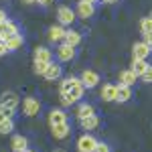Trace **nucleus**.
Listing matches in <instances>:
<instances>
[{"label": "nucleus", "instance_id": "obj_5", "mask_svg": "<svg viewBox=\"0 0 152 152\" xmlns=\"http://www.w3.org/2000/svg\"><path fill=\"white\" fill-rule=\"evenodd\" d=\"M57 20L59 24H63V26H67L75 20V12L71 10L69 6H59L57 8Z\"/></svg>", "mask_w": 152, "mask_h": 152}, {"label": "nucleus", "instance_id": "obj_37", "mask_svg": "<svg viewBox=\"0 0 152 152\" xmlns=\"http://www.w3.org/2000/svg\"><path fill=\"white\" fill-rule=\"evenodd\" d=\"M85 2H91V4H95V0H85Z\"/></svg>", "mask_w": 152, "mask_h": 152}, {"label": "nucleus", "instance_id": "obj_8", "mask_svg": "<svg viewBox=\"0 0 152 152\" xmlns=\"http://www.w3.org/2000/svg\"><path fill=\"white\" fill-rule=\"evenodd\" d=\"M150 53H152L150 47H148L144 41H140V43H134V47H132V59H134V61H136V59H146Z\"/></svg>", "mask_w": 152, "mask_h": 152}, {"label": "nucleus", "instance_id": "obj_32", "mask_svg": "<svg viewBox=\"0 0 152 152\" xmlns=\"http://www.w3.org/2000/svg\"><path fill=\"white\" fill-rule=\"evenodd\" d=\"M144 39H142V41H144V43H146V45H148V47H150V51H152V33H144Z\"/></svg>", "mask_w": 152, "mask_h": 152}, {"label": "nucleus", "instance_id": "obj_34", "mask_svg": "<svg viewBox=\"0 0 152 152\" xmlns=\"http://www.w3.org/2000/svg\"><path fill=\"white\" fill-rule=\"evenodd\" d=\"M39 2H41V4H43V6H49V4H51V2H53V0H39Z\"/></svg>", "mask_w": 152, "mask_h": 152}, {"label": "nucleus", "instance_id": "obj_29", "mask_svg": "<svg viewBox=\"0 0 152 152\" xmlns=\"http://www.w3.org/2000/svg\"><path fill=\"white\" fill-rule=\"evenodd\" d=\"M94 152H110V146H107L105 142H97V146H95Z\"/></svg>", "mask_w": 152, "mask_h": 152}, {"label": "nucleus", "instance_id": "obj_22", "mask_svg": "<svg viewBox=\"0 0 152 152\" xmlns=\"http://www.w3.org/2000/svg\"><path fill=\"white\" fill-rule=\"evenodd\" d=\"M6 45H8V49L10 51H16V49H20L24 45V39H23V35L18 33V35H12V37H8L6 39Z\"/></svg>", "mask_w": 152, "mask_h": 152}, {"label": "nucleus", "instance_id": "obj_6", "mask_svg": "<svg viewBox=\"0 0 152 152\" xmlns=\"http://www.w3.org/2000/svg\"><path fill=\"white\" fill-rule=\"evenodd\" d=\"M51 134H53L55 140H65V138L71 134V126L67 124V122L57 124V126H51Z\"/></svg>", "mask_w": 152, "mask_h": 152}, {"label": "nucleus", "instance_id": "obj_27", "mask_svg": "<svg viewBox=\"0 0 152 152\" xmlns=\"http://www.w3.org/2000/svg\"><path fill=\"white\" fill-rule=\"evenodd\" d=\"M59 102H61V105H63V107H71V105L75 104L77 99H75V97H71V95H61V99H59Z\"/></svg>", "mask_w": 152, "mask_h": 152}, {"label": "nucleus", "instance_id": "obj_17", "mask_svg": "<svg viewBox=\"0 0 152 152\" xmlns=\"http://www.w3.org/2000/svg\"><path fill=\"white\" fill-rule=\"evenodd\" d=\"M91 114H95V110H94V105L87 104V102L79 104V105H77V110H75V118H77V120H83V118L91 116Z\"/></svg>", "mask_w": 152, "mask_h": 152}, {"label": "nucleus", "instance_id": "obj_28", "mask_svg": "<svg viewBox=\"0 0 152 152\" xmlns=\"http://www.w3.org/2000/svg\"><path fill=\"white\" fill-rule=\"evenodd\" d=\"M142 81H144V83H152V65L146 69V73L142 75Z\"/></svg>", "mask_w": 152, "mask_h": 152}, {"label": "nucleus", "instance_id": "obj_15", "mask_svg": "<svg viewBox=\"0 0 152 152\" xmlns=\"http://www.w3.org/2000/svg\"><path fill=\"white\" fill-rule=\"evenodd\" d=\"M10 148H12L14 152H24L26 148H28V140H26L24 136H20V134H16V136H12Z\"/></svg>", "mask_w": 152, "mask_h": 152}, {"label": "nucleus", "instance_id": "obj_19", "mask_svg": "<svg viewBox=\"0 0 152 152\" xmlns=\"http://www.w3.org/2000/svg\"><path fill=\"white\" fill-rule=\"evenodd\" d=\"M132 97V87L130 85H118V91H116V102L124 104Z\"/></svg>", "mask_w": 152, "mask_h": 152}, {"label": "nucleus", "instance_id": "obj_38", "mask_svg": "<svg viewBox=\"0 0 152 152\" xmlns=\"http://www.w3.org/2000/svg\"><path fill=\"white\" fill-rule=\"evenodd\" d=\"M24 152H33V150H28V148H26V150H24Z\"/></svg>", "mask_w": 152, "mask_h": 152}, {"label": "nucleus", "instance_id": "obj_31", "mask_svg": "<svg viewBox=\"0 0 152 152\" xmlns=\"http://www.w3.org/2000/svg\"><path fill=\"white\" fill-rule=\"evenodd\" d=\"M8 51H10V49H8V45H6V41H4V39H0V57H2V55H6Z\"/></svg>", "mask_w": 152, "mask_h": 152}, {"label": "nucleus", "instance_id": "obj_13", "mask_svg": "<svg viewBox=\"0 0 152 152\" xmlns=\"http://www.w3.org/2000/svg\"><path fill=\"white\" fill-rule=\"evenodd\" d=\"M118 79H120V85H130V87H132V85L136 83V79H138V75L132 69H124V71H120Z\"/></svg>", "mask_w": 152, "mask_h": 152}, {"label": "nucleus", "instance_id": "obj_11", "mask_svg": "<svg viewBox=\"0 0 152 152\" xmlns=\"http://www.w3.org/2000/svg\"><path fill=\"white\" fill-rule=\"evenodd\" d=\"M77 14L81 16V18H91L95 14V6L91 2H85V0H79L77 2Z\"/></svg>", "mask_w": 152, "mask_h": 152}, {"label": "nucleus", "instance_id": "obj_39", "mask_svg": "<svg viewBox=\"0 0 152 152\" xmlns=\"http://www.w3.org/2000/svg\"><path fill=\"white\" fill-rule=\"evenodd\" d=\"M150 18H152V12H150Z\"/></svg>", "mask_w": 152, "mask_h": 152}, {"label": "nucleus", "instance_id": "obj_12", "mask_svg": "<svg viewBox=\"0 0 152 152\" xmlns=\"http://www.w3.org/2000/svg\"><path fill=\"white\" fill-rule=\"evenodd\" d=\"M116 91H118V85H114V83H104V87L99 91V97L104 102H116Z\"/></svg>", "mask_w": 152, "mask_h": 152}, {"label": "nucleus", "instance_id": "obj_24", "mask_svg": "<svg viewBox=\"0 0 152 152\" xmlns=\"http://www.w3.org/2000/svg\"><path fill=\"white\" fill-rule=\"evenodd\" d=\"M14 130V120L12 118H6L4 122H0V134H10Z\"/></svg>", "mask_w": 152, "mask_h": 152}, {"label": "nucleus", "instance_id": "obj_30", "mask_svg": "<svg viewBox=\"0 0 152 152\" xmlns=\"http://www.w3.org/2000/svg\"><path fill=\"white\" fill-rule=\"evenodd\" d=\"M6 118H12V112H8V110H4V107L0 105V122H4Z\"/></svg>", "mask_w": 152, "mask_h": 152}, {"label": "nucleus", "instance_id": "obj_23", "mask_svg": "<svg viewBox=\"0 0 152 152\" xmlns=\"http://www.w3.org/2000/svg\"><path fill=\"white\" fill-rule=\"evenodd\" d=\"M35 61H45V63H51V51L45 47H37L35 53H33Z\"/></svg>", "mask_w": 152, "mask_h": 152}, {"label": "nucleus", "instance_id": "obj_3", "mask_svg": "<svg viewBox=\"0 0 152 152\" xmlns=\"http://www.w3.org/2000/svg\"><path fill=\"white\" fill-rule=\"evenodd\" d=\"M95 146H97V140L91 134H83L77 140V152H94Z\"/></svg>", "mask_w": 152, "mask_h": 152}, {"label": "nucleus", "instance_id": "obj_35", "mask_svg": "<svg viewBox=\"0 0 152 152\" xmlns=\"http://www.w3.org/2000/svg\"><path fill=\"white\" fill-rule=\"evenodd\" d=\"M102 2H107V4H114V2H118V0H102Z\"/></svg>", "mask_w": 152, "mask_h": 152}, {"label": "nucleus", "instance_id": "obj_18", "mask_svg": "<svg viewBox=\"0 0 152 152\" xmlns=\"http://www.w3.org/2000/svg\"><path fill=\"white\" fill-rule=\"evenodd\" d=\"M148 67H150V63H148L146 59H136V61H132V67H130V69L134 71L138 77H142V75L146 73V69H148Z\"/></svg>", "mask_w": 152, "mask_h": 152}, {"label": "nucleus", "instance_id": "obj_10", "mask_svg": "<svg viewBox=\"0 0 152 152\" xmlns=\"http://www.w3.org/2000/svg\"><path fill=\"white\" fill-rule=\"evenodd\" d=\"M57 57H59V61H71L75 57V47H71L67 43H61L57 47Z\"/></svg>", "mask_w": 152, "mask_h": 152}, {"label": "nucleus", "instance_id": "obj_33", "mask_svg": "<svg viewBox=\"0 0 152 152\" xmlns=\"http://www.w3.org/2000/svg\"><path fill=\"white\" fill-rule=\"evenodd\" d=\"M6 20H8V18H6V12L0 8V23H6Z\"/></svg>", "mask_w": 152, "mask_h": 152}, {"label": "nucleus", "instance_id": "obj_20", "mask_svg": "<svg viewBox=\"0 0 152 152\" xmlns=\"http://www.w3.org/2000/svg\"><path fill=\"white\" fill-rule=\"evenodd\" d=\"M63 43H67V45H71V47H77V45L81 43V33L69 28V31L65 33V41H63Z\"/></svg>", "mask_w": 152, "mask_h": 152}, {"label": "nucleus", "instance_id": "obj_2", "mask_svg": "<svg viewBox=\"0 0 152 152\" xmlns=\"http://www.w3.org/2000/svg\"><path fill=\"white\" fill-rule=\"evenodd\" d=\"M39 112H41V102L37 97H24L23 99V114L24 116L33 118V116H39Z\"/></svg>", "mask_w": 152, "mask_h": 152}, {"label": "nucleus", "instance_id": "obj_21", "mask_svg": "<svg viewBox=\"0 0 152 152\" xmlns=\"http://www.w3.org/2000/svg\"><path fill=\"white\" fill-rule=\"evenodd\" d=\"M81 122V128L83 130H95L97 126H99V118L95 116V114H91V116L83 118V120H79Z\"/></svg>", "mask_w": 152, "mask_h": 152}, {"label": "nucleus", "instance_id": "obj_1", "mask_svg": "<svg viewBox=\"0 0 152 152\" xmlns=\"http://www.w3.org/2000/svg\"><path fill=\"white\" fill-rule=\"evenodd\" d=\"M83 91H85V85L81 83L79 77H65L61 85H59V94L61 95H71V97H75L77 102L81 99Z\"/></svg>", "mask_w": 152, "mask_h": 152}, {"label": "nucleus", "instance_id": "obj_9", "mask_svg": "<svg viewBox=\"0 0 152 152\" xmlns=\"http://www.w3.org/2000/svg\"><path fill=\"white\" fill-rule=\"evenodd\" d=\"M65 28H63V24H53L51 28H49V41L51 43H63L65 41Z\"/></svg>", "mask_w": 152, "mask_h": 152}, {"label": "nucleus", "instance_id": "obj_16", "mask_svg": "<svg viewBox=\"0 0 152 152\" xmlns=\"http://www.w3.org/2000/svg\"><path fill=\"white\" fill-rule=\"evenodd\" d=\"M61 73H63V71H61V65H55V63L51 61L43 77H45L47 81H55V79H59V77H61Z\"/></svg>", "mask_w": 152, "mask_h": 152}, {"label": "nucleus", "instance_id": "obj_7", "mask_svg": "<svg viewBox=\"0 0 152 152\" xmlns=\"http://www.w3.org/2000/svg\"><path fill=\"white\" fill-rule=\"evenodd\" d=\"M79 79H81V83L87 87V89H91V87H95V85L99 83V75H97L95 71H91V69H85L81 73V77H79Z\"/></svg>", "mask_w": 152, "mask_h": 152}, {"label": "nucleus", "instance_id": "obj_36", "mask_svg": "<svg viewBox=\"0 0 152 152\" xmlns=\"http://www.w3.org/2000/svg\"><path fill=\"white\" fill-rule=\"evenodd\" d=\"M53 152H67V150H63V148H57V150H53Z\"/></svg>", "mask_w": 152, "mask_h": 152}, {"label": "nucleus", "instance_id": "obj_26", "mask_svg": "<svg viewBox=\"0 0 152 152\" xmlns=\"http://www.w3.org/2000/svg\"><path fill=\"white\" fill-rule=\"evenodd\" d=\"M47 67H49V63H45V61H35V67H33V71H35L37 75H45Z\"/></svg>", "mask_w": 152, "mask_h": 152}, {"label": "nucleus", "instance_id": "obj_25", "mask_svg": "<svg viewBox=\"0 0 152 152\" xmlns=\"http://www.w3.org/2000/svg\"><path fill=\"white\" fill-rule=\"evenodd\" d=\"M140 31H142V35L144 33H152V18L150 16H144L140 20Z\"/></svg>", "mask_w": 152, "mask_h": 152}, {"label": "nucleus", "instance_id": "obj_14", "mask_svg": "<svg viewBox=\"0 0 152 152\" xmlns=\"http://www.w3.org/2000/svg\"><path fill=\"white\" fill-rule=\"evenodd\" d=\"M63 122H67L65 110H51L49 112V126H57V124H63Z\"/></svg>", "mask_w": 152, "mask_h": 152}, {"label": "nucleus", "instance_id": "obj_4", "mask_svg": "<svg viewBox=\"0 0 152 152\" xmlns=\"http://www.w3.org/2000/svg\"><path fill=\"white\" fill-rule=\"evenodd\" d=\"M0 105L4 110H8V112H14L18 107V95L14 94V91H4V94L0 95Z\"/></svg>", "mask_w": 152, "mask_h": 152}]
</instances>
